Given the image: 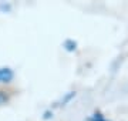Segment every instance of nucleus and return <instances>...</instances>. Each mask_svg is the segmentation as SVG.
<instances>
[{
  "label": "nucleus",
  "instance_id": "f257e3e1",
  "mask_svg": "<svg viewBox=\"0 0 128 121\" xmlns=\"http://www.w3.org/2000/svg\"><path fill=\"white\" fill-rule=\"evenodd\" d=\"M13 78V71L4 67V68H0V83H9L10 80Z\"/></svg>",
  "mask_w": 128,
  "mask_h": 121
},
{
  "label": "nucleus",
  "instance_id": "f03ea898",
  "mask_svg": "<svg viewBox=\"0 0 128 121\" xmlns=\"http://www.w3.org/2000/svg\"><path fill=\"white\" fill-rule=\"evenodd\" d=\"M7 101V96H6L4 91H0V104H4Z\"/></svg>",
  "mask_w": 128,
  "mask_h": 121
}]
</instances>
